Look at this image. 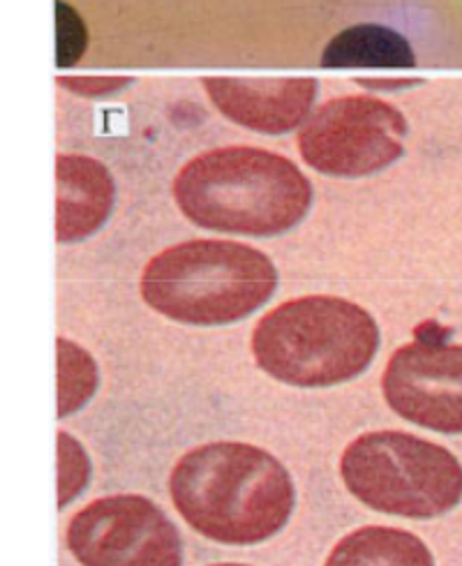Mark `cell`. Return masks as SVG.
Segmentation results:
<instances>
[{"instance_id":"12","label":"cell","mask_w":462,"mask_h":566,"mask_svg":"<svg viewBox=\"0 0 462 566\" xmlns=\"http://www.w3.org/2000/svg\"><path fill=\"white\" fill-rule=\"evenodd\" d=\"M324 67H414L417 59L407 38L387 25H351L333 38L322 54Z\"/></svg>"},{"instance_id":"16","label":"cell","mask_w":462,"mask_h":566,"mask_svg":"<svg viewBox=\"0 0 462 566\" xmlns=\"http://www.w3.org/2000/svg\"><path fill=\"white\" fill-rule=\"evenodd\" d=\"M209 566H252V564H239V562H222V564H209Z\"/></svg>"},{"instance_id":"2","label":"cell","mask_w":462,"mask_h":566,"mask_svg":"<svg viewBox=\"0 0 462 566\" xmlns=\"http://www.w3.org/2000/svg\"><path fill=\"white\" fill-rule=\"evenodd\" d=\"M174 199L197 227L269 239L307 216L313 186L292 160L271 150L227 146L197 156L178 171Z\"/></svg>"},{"instance_id":"7","label":"cell","mask_w":462,"mask_h":566,"mask_svg":"<svg viewBox=\"0 0 462 566\" xmlns=\"http://www.w3.org/2000/svg\"><path fill=\"white\" fill-rule=\"evenodd\" d=\"M65 542L82 566H183V536L153 500L118 493L74 513Z\"/></svg>"},{"instance_id":"11","label":"cell","mask_w":462,"mask_h":566,"mask_svg":"<svg viewBox=\"0 0 462 566\" xmlns=\"http://www.w3.org/2000/svg\"><path fill=\"white\" fill-rule=\"evenodd\" d=\"M324 566H434V557L412 532L368 525L345 534Z\"/></svg>"},{"instance_id":"6","label":"cell","mask_w":462,"mask_h":566,"mask_svg":"<svg viewBox=\"0 0 462 566\" xmlns=\"http://www.w3.org/2000/svg\"><path fill=\"white\" fill-rule=\"evenodd\" d=\"M405 116L379 97L347 95L328 99L298 135L303 160L326 176H370L391 167L405 153Z\"/></svg>"},{"instance_id":"14","label":"cell","mask_w":462,"mask_h":566,"mask_svg":"<svg viewBox=\"0 0 462 566\" xmlns=\"http://www.w3.org/2000/svg\"><path fill=\"white\" fill-rule=\"evenodd\" d=\"M93 476V462L86 447L67 430H59V509L63 511L80 497Z\"/></svg>"},{"instance_id":"5","label":"cell","mask_w":462,"mask_h":566,"mask_svg":"<svg viewBox=\"0 0 462 566\" xmlns=\"http://www.w3.org/2000/svg\"><path fill=\"white\" fill-rule=\"evenodd\" d=\"M351 497L387 516L430 521L462 502V465L444 449L402 430L358 434L340 455Z\"/></svg>"},{"instance_id":"4","label":"cell","mask_w":462,"mask_h":566,"mask_svg":"<svg viewBox=\"0 0 462 566\" xmlns=\"http://www.w3.org/2000/svg\"><path fill=\"white\" fill-rule=\"evenodd\" d=\"M139 290L148 307L171 322L227 326L271 301L277 290V269L252 245L197 239L153 256Z\"/></svg>"},{"instance_id":"13","label":"cell","mask_w":462,"mask_h":566,"mask_svg":"<svg viewBox=\"0 0 462 566\" xmlns=\"http://www.w3.org/2000/svg\"><path fill=\"white\" fill-rule=\"evenodd\" d=\"M99 386L95 358L76 343L59 338V419L84 409Z\"/></svg>"},{"instance_id":"1","label":"cell","mask_w":462,"mask_h":566,"mask_svg":"<svg viewBox=\"0 0 462 566\" xmlns=\"http://www.w3.org/2000/svg\"><path fill=\"white\" fill-rule=\"evenodd\" d=\"M169 495L181 518L222 546H256L285 530L296 509L290 470L266 449L209 442L178 458Z\"/></svg>"},{"instance_id":"15","label":"cell","mask_w":462,"mask_h":566,"mask_svg":"<svg viewBox=\"0 0 462 566\" xmlns=\"http://www.w3.org/2000/svg\"><path fill=\"white\" fill-rule=\"evenodd\" d=\"M61 86L70 88L72 93H80L86 97H99V95H109L120 91L123 86L130 84V80H120V76H84V80H65L61 76L59 80Z\"/></svg>"},{"instance_id":"9","label":"cell","mask_w":462,"mask_h":566,"mask_svg":"<svg viewBox=\"0 0 462 566\" xmlns=\"http://www.w3.org/2000/svg\"><path fill=\"white\" fill-rule=\"evenodd\" d=\"M213 105L254 133L285 135L298 127L317 95L315 80H231L209 76L203 82Z\"/></svg>"},{"instance_id":"8","label":"cell","mask_w":462,"mask_h":566,"mask_svg":"<svg viewBox=\"0 0 462 566\" xmlns=\"http://www.w3.org/2000/svg\"><path fill=\"white\" fill-rule=\"evenodd\" d=\"M381 394L396 415L440 434H462V345L417 338L393 352Z\"/></svg>"},{"instance_id":"10","label":"cell","mask_w":462,"mask_h":566,"mask_svg":"<svg viewBox=\"0 0 462 566\" xmlns=\"http://www.w3.org/2000/svg\"><path fill=\"white\" fill-rule=\"evenodd\" d=\"M56 241L80 243L107 222L114 209V178L97 160L59 156L56 160Z\"/></svg>"},{"instance_id":"3","label":"cell","mask_w":462,"mask_h":566,"mask_svg":"<svg viewBox=\"0 0 462 566\" xmlns=\"http://www.w3.org/2000/svg\"><path fill=\"white\" fill-rule=\"evenodd\" d=\"M379 326L358 303L301 296L266 313L252 331V356L269 377L298 389H328L361 377L379 352Z\"/></svg>"}]
</instances>
